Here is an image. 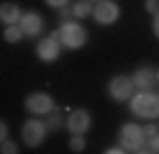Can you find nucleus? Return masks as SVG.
<instances>
[{
	"label": "nucleus",
	"mask_w": 159,
	"mask_h": 154,
	"mask_svg": "<svg viewBox=\"0 0 159 154\" xmlns=\"http://www.w3.org/2000/svg\"><path fill=\"white\" fill-rule=\"evenodd\" d=\"M128 108L136 118H144V121H154L159 118V92L154 90H136L131 100H128Z\"/></svg>",
	"instance_id": "nucleus-1"
},
{
	"label": "nucleus",
	"mask_w": 159,
	"mask_h": 154,
	"mask_svg": "<svg viewBox=\"0 0 159 154\" xmlns=\"http://www.w3.org/2000/svg\"><path fill=\"white\" fill-rule=\"evenodd\" d=\"M57 31H59V41H62V46H64V49L77 51V49H82V46L87 44V28L80 23L77 18L62 21Z\"/></svg>",
	"instance_id": "nucleus-2"
},
{
	"label": "nucleus",
	"mask_w": 159,
	"mask_h": 154,
	"mask_svg": "<svg viewBox=\"0 0 159 154\" xmlns=\"http://www.w3.org/2000/svg\"><path fill=\"white\" fill-rule=\"evenodd\" d=\"M46 133H49L46 121H41V116H31L21 126V141L26 147H41L46 141Z\"/></svg>",
	"instance_id": "nucleus-3"
},
{
	"label": "nucleus",
	"mask_w": 159,
	"mask_h": 154,
	"mask_svg": "<svg viewBox=\"0 0 159 154\" xmlns=\"http://www.w3.org/2000/svg\"><path fill=\"white\" fill-rule=\"evenodd\" d=\"M118 141H121V147L126 152H136L141 154V147H144V128L139 126V123L128 121L121 126V131H118Z\"/></svg>",
	"instance_id": "nucleus-4"
},
{
	"label": "nucleus",
	"mask_w": 159,
	"mask_h": 154,
	"mask_svg": "<svg viewBox=\"0 0 159 154\" xmlns=\"http://www.w3.org/2000/svg\"><path fill=\"white\" fill-rule=\"evenodd\" d=\"M134 92H136V85L128 75H116L108 82V98L116 100V103H128Z\"/></svg>",
	"instance_id": "nucleus-5"
},
{
	"label": "nucleus",
	"mask_w": 159,
	"mask_h": 154,
	"mask_svg": "<svg viewBox=\"0 0 159 154\" xmlns=\"http://www.w3.org/2000/svg\"><path fill=\"white\" fill-rule=\"evenodd\" d=\"M36 57H39V62H46V64H52V62H57L59 57H62L59 31H54V34H49L46 39L39 41V44H36Z\"/></svg>",
	"instance_id": "nucleus-6"
},
{
	"label": "nucleus",
	"mask_w": 159,
	"mask_h": 154,
	"mask_svg": "<svg viewBox=\"0 0 159 154\" xmlns=\"http://www.w3.org/2000/svg\"><path fill=\"white\" fill-rule=\"evenodd\" d=\"M93 18L98 26H113L121 18V5L116 0H100V3L93 5Z\"/></svg>",
	"instance_id": "nucleus-7"
},
{
	"label": "nucleus",
	"mask_w": 159,
	"mask_h": 154,
	"mask_svg": "<svg viewBox=\"0 0 159 154\" xmlns=\"http://www.w3.org/2000/svg\"><path fill=\"white\" fill-rule=\"evenodd\" d=\"M23 108L31 113V116H46V113H52L57 105H54V98L49 95V92H31V95H26Z\"/></svg>",
	"instance_id": "nucleus-8"
},
{
	"label": "nucleus",
	"mask_w": 159,
	"mask_h": 154,
	"mask_svg": "<svg viewBox=\"0 0 159 154\" xmlns=\"http://www.w3.org/2000/svg\"><path fill=\"white\" fill-rule=\"evenodd\" d=\"M90 126H93V116H90V110H85V108L69 110V116H67V121H64V128H67L69 133H85Z\"/></svg>",
	"instance_id": "nucleus-9"
},
{
	"label": "nucleus",
	"mask_w": 159,
	"mask_h": 154,
	"mask_svg": "<svg viewBox=\"0 0 159 154\" xmlns=\"http://www.w3.org/2000/svg\"><path fill=\"white\" fill-rule=\"evenodd\" d=\"M18 26H21V31H23V39H36L44 31V18L39 16L36 10H23Z\"/></svg>",
	"instance_id": "nucleus-10"
},
{
	"label": "nucleus",
	"mask_w": 159,
	"mask_h": 154,
	"mask_svg": "<svg viewBox=\"0 0 159 154\" xmlns=\"http://www.w3.org/2000/svg\"><path fill=\"white\" fill-rule=\"evenodd\" d=\"M131 80H134L136 90H152L157 85V72L152 67H136L134 75H131Z\"/></svg>",
	"instance_id": "nucleus-11"
},
{
	"label": "nucleus",
	"mask_w": 159,
	"mask_h": 154,
	"mask_svg": "<svg viewBox=\"0 0 159 154\" xmlns=\"http://www.w3.org/2000/svg\"><path fill=\"white\" fill-rule=\"evenodd\" d=\"M21 16H23V8L18 3H0V23H3V26L18 23Z\"/></svg>",
	"instance_id": "nucleus-12"
},
{
	"label": "nucleus",
	"mask_w": 159,
	"mask_h": 154,
	"mask_svg": "<svg viewBox=\"0 0 159 154\" xmlns=\"http://www.w3.org/2000/svg\"><path fill=\"white\" fill-rule=\"evenodd\" d=\"M69 8H72V18H77V21H85V18L93 16V3L90 0H77Z\"/></svg>",
	"instance_id": "nucleus-13"
},
{
	"label": "nucleus",
	"mask_w": 159,
	"mask_h": 154,
	"mask_svg": "<svg viewBox=\"0 0 159 154\" xmlns=\"http://www.w3.org/2000/svg\"><path fill=\"white\" fill-rule=\"evenodd\" d=\"M44 118H46V128H49V131H62V128H64V121H67V118H62V113H59L57 108H54L52 113H46Z\"/></svg>",
	"instance_id": "nucleus-14"
},
{
	"label": "nucleus",
	"mask_w": 159,
	"mask_h": 154,
	"mask_svg": "<svg viewBox=\"0 0 159 154\" xmlns=\"http://www.w3.org/2000/svg\"><path fill=\"white\" fill-rule=\"evenodd\" d=\"M21 39H23V31H21V26H18V23L3 28V41H8V44H18Z\"/></svg>",
	"instance_id": "nucleus-15"
},
{
	"label": "nucleus",
	"mask_w": 159,
	"mask_h": 154,
	"mask_svg": "<svg viewBox=\"0 0 159 154\" xmlns=\"http://www.w3.org/2000/svg\"><path fill=\"white\" fill-rule=\"evenodd\" d=\"M141 154H159V133H154V136H146V139H144Z\"/></svg>",
	"instance_id": "nucleus-16"
},
{
	"label": "nucleus",
	"mask_w": 159,
	"mask_h": 154,
	"mask_svg": "<svg viewBox=\"0 0 159 154\" xmlns=\"http://www.w3.org/2000/svg\"><path fill=\"white\" fill-rule=\"evenodd\" d=\"M85 136L82 133H72V139H69V152H75V154H80V152H85Z\"/></svg>",
	"instance_id": "nucleus-17"
},
{
	"label": "nucleus",
	"mask_w": 159,
	"mask_h": 154,
	"mask_svg": "<svg viewBox=\"0 0 159 154\" xmlns=\"http://www.w3.org/2000/svg\"><path fill=\"white\" fill-rule=\"evenodd\" d=\"M0 152H3V154H16L18 152V144L11 141V139H5V141H0Z\"/></svg>",
	"instance_id": "nucleus-18"
},
{
	"label": "nucleus",
	"mask_w": 159,
	"mask_h": 154,
	"mask_svg": "<svg viewBox=\"0 0 159 154\" xmlns=\"http://www.w3.org/2000/svg\"><path fill=\"white\" fill-rule=\"evenodd\" d=\"M44 3L52 8V10H59V8H64V5H69V0H44Z\"/></svg>",
	"instance_id": "nucleus-19"
},
{
	"label": "nucleus",
	"mask_w": 159,
	"mask_h": 154,
	"mask_svg": "<svg viewBox=\"0 0 159 154\" xmlns=\"http://www.w3.org/2000/svg\"><path fill=\"white\" fill-rule=\"evenodd\" d=\"M144 8H146V13H157V10H159V0H144Z\"/></svg>",
	"instance_id": "nucleus-20"
},
{
	"label": "nucleus",
	"mask_w": 159,
	"mask_h": 154,
	"mask_svg": "<svg viewBox=\"0 0 159 154\" xmlns=\"http://www.w3.org/2000/svg\"><path fill=\"white\" fill-rule=\"evenodd\" d=\"M144 128V139L146 136H154V133H159V126H154V123H146V126H141Z\"/></svg>",
	"instance_id": "nucleus-21"
},
{
	"label": "nucleus",
	"mask_w": 159,
	"mask_h": 154,
	"mask_svg": "<svg viewBox=\"0 0 159 154\" xmlns=\"http://www.w3.org/2000/svg\"><path fill=\"white\" fill-rule=\"evenodd\" d=\"M59 18H62V21H69V18H72V8H69V5L59 8Z\"/></svg>",
	"instance_id": "nucleus-22"
},
{
	"label": "nucleus",
	"mask_w": 159,
	"mask_h": 154,
	"mask_svg": "<svg viewBox=\"0 0 159 154\" xmlns=\"http://www.w3.org/2000/svg\"><path fill=\"white\" fill-rule=\"evenodd\" d=\"M152 34L159 39V10H157V13H154V21H152Z\"/></svg>",
	"instance_id": "nucleus-23"
},
{
	"label": "nucleus",
	"mask_w": 159,
	"mask_h": 154,
	"mask_svg": "<svg viewBox=\"0 0 159 154\" xmlns=\"http://www.w3.org/2000/svg\"><path fill=\"white\" fill-rule=\"evenodd\" d=\"M5 139H8V123L0 118V141H5Z\"/></svg>",
	"instance_id": "nucleus-24"
},
{
	"label": "nucleus",
	"mask_w": 159,
	"mask_h": 154,
	"mask_svg": "<svg viewBox=\"0 0 159 154\" xmlns=\"http://www.w3.org/2000/svg\"><path fill=\"white\" fill-rule=\"evenodd\" d=\"M123 152H126V149L121 147V144H116V147H108V149H105V154H123Z\"/></svg>",
	"instance_id": "nucleus-25"
},
{
	"label": "nucleus",
	"mask_w": 159,
	"mask_h": 154,
	"mask_svg": "<svg viewBox=\"0 0 159 154\" xmlns=\"http://www.w3.org/2000/svg\"><path fill=\"white\" fill-rule=\"evenodd\" d=\"M90 3H93V5H95V3H100V0H90Z\"/></svg>",
	"instance_id": "nucleus-26"
},
{
	"label": "nucleus",
	"mask_w": 159,
	"mask_h": 154,
	"mask_svg": "<svg viewBox=\"0 0 159 154\" xmlns=\"http://www.w3.org/2000/svg\"><path fill=\"white\" fill-rule=\"evenodd\" d=\"M157 82H159V69H157Z\"/></svg>",
	"instance_id": "nucleus-27"
}]
</instances>
